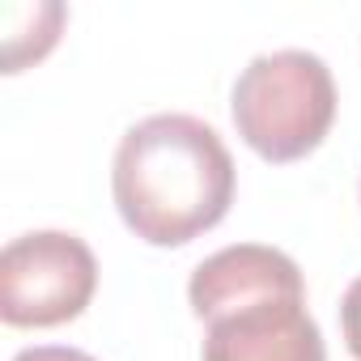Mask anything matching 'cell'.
Masks as SVG:
<instances>
[{
	"label": "cell",
	"mask_w": 361,
	"mask_h": 361,
	"mask_svg": "<svg viewBox=\"0 0 361 361\" xmlns=\"http://www.w3.org/2000/svg\"><path fill=\"white\" fill-rule=\"evenodd\" d=\"M238 170L217 136L196 115H149L119 136L111 196L123 226L149 247H188L226 221Z\"/></svg>",
	"instance_id": "1"
},
{
	"label": "cell",
	"mask_w": 361,
	"mask_h": 361,
	"mask_svg": "<svg viewBox=\"0 0 361 361\" xmlns=\"http://www.w3.org/2000/svg\"><path fill=\"white\" fill-rule=\"evenodd\" d=\"M188 302L204 323V361H327L302 268L276 247H221L196 264Z\"/></svg>",
	"instance_id": "2"
},
{
	"label": "cell",
	"mask_w": 361,
	"mask_h": 361,
	"mask_svg": "<svg viewBox=\"0 0 361 361\" xmlns=\"http://www.w3.org/2000/svg\"><path fill=\"white\" fill-rule=\"evenodd\" d=\"M238 136L264 161H298L323 145L336 123V81L314 51H268L255 56L230 94Z\"/></svg>",
	"instance_id": "3"
},
{
	"label": "cell",
	"mask_w": 361,
	"mask_h": 361,
	"mask_svg": "<svg viewBox=\"0 0 361 361\" xmlns=\"http://www.w3.org/2000/svg\"><path fill=\"white\" fill-rule=\"evenodd\" d=\"M98 289L94 251L64 230H35L0 251V319L9 327H60Z\"/></svg>",
	"instance_id": "4"
},
{
	"label": "cell",
	"mask_w": 361,
	"mask_h": 361,
	"mask_svg": "<svg viewBox=\"0 0 361 361\" xmlns=\"http://www.w3.org/2000/svg\"><path fill=\"white\" fill-rule=\"evenodd\" d=\"M68 22V9L56 0L39 5H5V73H22L26 64L43 60Z\"/></svg>",
	"instance_id": "5"
},
{
	"label": "cell",
	"mask_w": 361,
	"mask_h": 361,
	"mask_svg": "<svg viewBox=\"0 0 361 361\" xmlns=\"http://www.w3.org/2000/svg\"><path fill=\"white\" fill-rule=\"evenodd\" d=\"M340 331H344V348L353 353V361H361V276L340 298Z\"/></svg>",
	"instance_id": "6"
},
{
	"label": "cell",
	"mask_w": 361,
	"mask_h": 361,
	"mask_svg": "<svg viewBox=\"0 0 361 361\" xmlns=\"http://www.w3.org/2000/svg\"><path fill=\"white\" fill-rule=\"evenodd\" d=\"M13 361H98V357H90L85 348H68V344H35V348H22Z\"/></svg>",
	"instance_id": "7"
}]
</instances>
